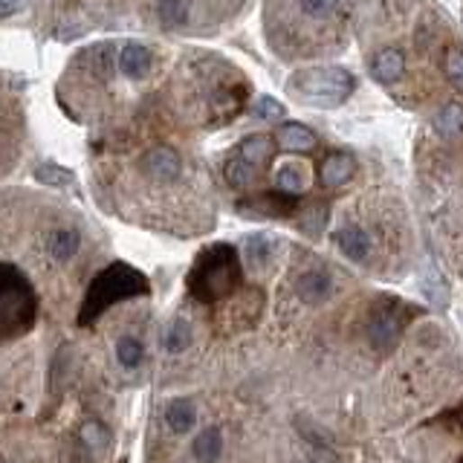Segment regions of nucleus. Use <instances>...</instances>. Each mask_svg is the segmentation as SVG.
I'll return each mask as SVG.
<instances>
[{
	"instance_id": "nucleus-1",
	"label": "nucleus",
	"mask_w": 463,
	"mask_h": 463,
	"mask_svg": "<svg viewBox=\"0 0 463 463\" xmlns=\"http://www.w3.org/2000/svg\"><path fill=\"white\" fill-rule=\"evenodd\" d=\"M353 30L391 99L420 111L463 99V44L431 0H353Z\"/></svg>"
},
{
	"instance_id": "nucleus-2",
	"label": "nucleus",
	"mask_w": 463,
	"mask_h": 463,
	"mask_svg": "<svg viewBox=\"0 0 463 463\" xmlns=\"http://www.w3.org/2000/svg\"><path fill=\"white\" fill-rule=\"evenodd\" d=\"M353 26V0H267L264 35L281 61L339 56Z\"/></svg>"
},
{
	"instance_id": "nucleus-3",
	"label": "nucleus",
	"mask_w": 463,
	"mask_h": 463,
	"mask_svg": "<svg viewBox=\"0 0 463 463\" xmlns=\"http://www.w3.org/2000/svg\"><path fill=\"white\" fill-rule=\"evenodd\" d=\"M148 26L174 35H217L250 9V0H133Z\"/></svg>"
},
{
	"instance_id": "nucleus-4",
	"label": "nucleus",
	"mask_w": 463,
	"mask_h": 463,
	"mask_svg": "<svg viewBox=\"0 0 463 463\" xmlns=\"http://www.w3.org/2000/svg\"><path fill=\"white\" fill-rule=\"evenodd\" d=\"M188 293L200 304H214L235 295L243 284L241 252L232 243H212L195 258V267L188 269Z\"/></svg>"
},
{
	"instance_id": "nucleus-5",
	"label": "nucleus",
	"mask_w": 463,
	"mask_h": 463,
	"mask_svg": "<svg viewBox=\"0 0 463 463\" xmlns=\"http://www.w3.org/2000/svg\"><path fill=\"white\" fill-rule=\"evenodd\" d=\"M148 293H151V284H148L142 272L136 267L116 261L90 281L85 302H81V310H78V324H93L113 304L128 302V298H136V295H148Z\"/></svg>"
},
{
	"instance_id": "nucleus-6",
	"label": "nucleus",
	"mask_w": 463,
	"mask_h": 463,
	"mask_svg": "<svg viewBox=\"0 0 463 463\" xmlns=\"http://www.w3.org/2000/svg\"><path fill=\"white\" fill-rule=\"evenodd\" d=\"M38 322V293L18 267L0 261V339L26 336Z\"/></svg>"
},
{
	"instance_id": "nucleus-7",
	"label": "nucleus",
	"mask_w": 463,
	"mask_h": 463,
	"mask_svg": "<svg viewBox=\"0 0 463 463\" xmlns=\"http://www.w3.org/2000/svg\"><path fill=\"white\" fill-rule=\"evenodd\" d=\"M353 90H357L353 73L333 64L304 67V70H295L287 81L290 96L310 107H339L353 96Z\"/></svg>"
},
{
	"instance_id": "nucleus-8",
	"label": "nucleus",
	"mask_w": 463,
	"mask_h": 463,
	"mask_svg": "<svg viewBox=\"0 0 463 463\" xmlns=\"http://www.w3.org/2000/svg\"><path fill=\"white\" fill-rule=\"evenodd\" d=\"M412 316V304L400 302V298H379L377 307L371 310V319H368V342H371V348L388 353Z\"/></svg>"
},
{
	"instance_id": "nucleus-9",
	"label": "nucleus",
	"mask_w": 463,
	"mask_h": 463,
	"mask_svg": "<svg viewBox=\"0 0 463 463\" xmlns=\"http://www.w3.org/2000/svg\"><path fill=\"white\" fill-rule=\"evenodd\" d=\"M26 119L21 104L12 96H0V174H4L21 154Z\"/></svg>"
},
{
	"instance_id": "nucleus-10",
	"label": "nucleus",
	"mask_w": 463,
	"mask_h": 463,
	"mask_svg": "<svg viewBox=\"0 0 463 463\" xmlns=\"http://www.w3.org/2000/svg\"><path fill=\"white\" fill-rule=\"evenodd\" d=\"M313 183V171L304 159L298 157H284L272 168V192H281L287 197H302Z\"/></svg>"
},
{
	"instance_id": "nucleus-11",
	"label": "nucleus",
	"mask_w": 463,
	"mask_h": 463,
	"mask_svg": "<svg viewBox=\"0 0 463 463\" xmlns=\"http://www.w3.org/2000/svg\"><path fill=\"white\" fill-rule=\"evenodd\" d=\"M276 151H278V145H276V140H272V133H250L235 145V151L232 154H235L243 166H250L258 177L272 166Z\"/></svg>"
},
{
	"instance_id": "nucleus-12",
	"label": "nucleus",
	"mask_w": 463,
	"mask_h": 463,
	"mask_svg": "<svg viewBox=\"0 0 463 463\" xmlns=\"http://www.w3.org/2000/svg\"><path fill=\"white\" fill-rule=\"evenodd\" d=\"M359 171V162L350 151H331L319 162V183L328 192H336V188L348 186L353 177Z\"/></svg>"
},
{
	"instance_id": "nucleus-13",
	"label": "nucleus",
	"mask_w": 463,
	"mask_h": 463,
	"mask_svg": "<svg viewBox=\"0 0 463 463\" xmlns=\"http://www.w3.org/2000/svg\"><path fill=\"white\" fill-rule=\"evenodd\" d=\"M333 243L339 247L348 261L353 264H365L371 258V232L359 223H342L333 232Z\"/></svg>"
},
{
	"instance_id": "nucleus-14",
	"label": "nucleus",
	"mask_w": 463,
	"mask_h": 463,
	"mask_svg": "<svg viewBox=\"0 0 463 463\" xmlns=\"http://www.w3.org/2000/svg\"><path fill=\"white\" fill-rule=\"evenodd\" d=\"M295 295L298 302H304L310 307L324 304L333 295V276L328 269H304L295 278Z\"/></svg>"
},
{
	"instance_id": "nucleus-15",
	"label": "nucleus",
	"mask_w": 463,
	"mask_h": 463,
	"mask_svg": "<svg viewBox=\"0 0 463 463\" xmlns=\"http://www.w3.org/2000/svg\"><path fill=\"white\" fill-rule=\"evenodd\" d=\"M272 140H276L278 151H287V154H304L319 145L316 131H310L302 122H284V125H278L276 133H272Z\"/></svg>"
},
{
	"instance_id": "nucleus-16",
	"label": "nucleus",
	"mask_w": 463,
	"mask_h": 463,
	"mask_svg": "<svg viewBox=\"0 0 463 463\" xmlns=\"http://www.w3.org/2000/svg\"><path fill=\"white\" fill-rule=\"evenodd\" d=\"M272 258H276V238L272 235H250L243 241V255H241L243 269L264 272L272 264Z\"/></svg>"
},
{
	"instance_id": "nucleus-17",
	"label": "nucleus",
	"mask_w": 463,
	"mask_h": 463,
	"mask_svg": "<svg viewBox=\"0 0 463 463\" xmlns=\"http://www.w3.org/2000/svg\"><path fill=\"white\" fill-rule=\"evenodd\" d=\"M166 426L174 434H188L197 426V408L192 400H174L166 408Z\"/></svg>"
},
{
	"instance_id": "nucleus-18",
	"label": "nucleus",
	"mask_w": 463,
	"mask_h": 463,
	"mask_svg": "<svg viewBox=\"0 0 463 463\" xmlns=\"http://www.w3.org/2000/svg\"><path fill=\"white\" fill-rule=\"evenodd\" d=\"M166 350L168 353H183L186 348H192L195 342V328H192V322H188L186 316H174L168 322V328H166Z\"/></svg>"
},
{
	"instance_id": "nucleus-19",
	"label": "nucleus",
	"mask_w": 463,
	"mask_h": 463,
	"mask_svg": "<svg viewBox=\"0 0 463 463\" xmlns=\"http://www.w3.org/2000/svg\"><path fill=\"white\" fill-rule=\"evenodd\" d=\"M223 455V434L221 429H203L195 440V458L200 463H214Z\"/></svg>"
},
{
	"instance_id": "nucleus-20",
	"label": "nucleus",
	"mask_w": 463,
	"mask_h": 463,
	"mask_svg": "<svg viewBox=\"0 0 463 463\" xmlns=\"http://www.w3.org/2000/svg\"><path fill=\"white\" fill-rule=\"evenodd\" d=\"M116 359H119L122 368H128V371L140 368L145 362V345H142V339L122 336L119 342H116Z\"/></svg>"
},
{
	"instance_id": "nucleus-21",
	"label": "nucleus",
	"mask_w": 463,
	"mask_h": 463,
	"mask_svg": "<svg viewBox=\"0 0 463 463\" xmlns=\"http://www.w3.org/2000/svg\"><path fill=\"white\" fill-rule=\"evenodd\" d=\"M81 443H85V449H90V452L102 455L107 446H111V431H107L104 423H99V420H87L85 426H81Z\"/></svg>"
},
{
	"instance_id": "nucleus-22",
	"label": "nucleus",
	"mask_w": 463,
	"mask_h": 463,
	"mask_svg": "<svg viewBox=\"0 0 463 463\" xmlns=\"http://www.w3.org/2000/svg\"><path fill=\"white\" fill-rule=\"evenodd\" d=\"M35 177H38L41 183L56 186V188H61V186H73V183H76L73 171H67V168L52 166V162H44V166H38V168H35Z\"/></svg>"
},
{
	"instance_id": "nucleus-23",
	"label": "nucleus",
	"mask_w": 463,
	"mask_h": 463,
	"mask_svg": "<svg viewBox=\"0 0 463 463\" xmlns=\"http://www.w3.org/2000/svg\"><path fill=\"white\" fill-rule=\"evenodd\" d=\"M252 113H255L258 119H264V122H278V119H284V107H281L276 99L261 96V99L255 102Z\"/></svg>"
},
{
	"instance_id": "nucleus-24",
	"label": "nucleus",
	"mask_w": 463,
	"mask_h": 463,
	"mask_svg": "<svg viewBox=\"0 0 463 463\" xmlns=\"http://www.w3.org/2000/svg\"><path fill=\"white\" fill-rule=\"evenodd\" d=\"M23 0H0V18H9L15 15V12H21Z\"/></svg>"
}]
</instances>
